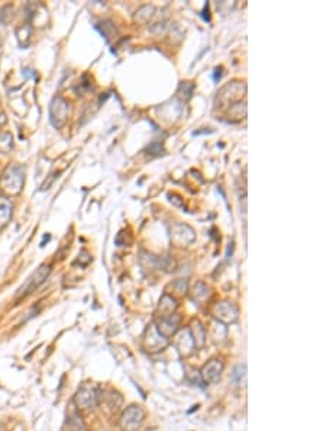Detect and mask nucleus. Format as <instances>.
Returning <instances> with one entry per match:
<instances>
[{"instance_id":"5","label":"nucleus","mask_w":326,"mask_h":431,"mask_svg":"<svg viewBox=\"0 0 326 431\" xmlns=\"http://www.w3.org/2000/svg\"><path fill=\"white\" fill-rule=\"evenodd\" d=\"M68 115H70V105L65 102L64 99H54L51 106H49V119H51V123L55 128H61L67 122Z\"/></svg>"},{"instance_id":"1","label":"nucleus","mask_w":326,"mask_h":431,"mask_svg":"<svg viewBox=\"0 0 326 431\" xmlns=\"http://www.w3.org/2000/svg\"><path fill=\"white\" fill-rule=\"evenodd\" d=\"M25 180V170L21 166H10L6 169V171L3 173L2 179H0V186L2 189L10 193V195H17L22 186H24Z\"/></svg>"},{"instance_id":"16","label":"nucleus","mask_w":326,"mask_h":431,"mask_svg":"<svg viewBox=\"0 0 326 431\" xmlns=\"http://www.w3.org/2000/svg\"><path fill=\"white\" fill-rule=\"evenodd\" d=\"M210 295L209 292V288L204 285L203 282H197L193 288V298L196 301H204L207 296Z\"/></svg>"},{"instance_id":"6","label":"nucleus","mask_w":326,"mask_h":431,"mask_svg":"<svg viewBox=\"0 0 326 431\" xmlns=\"http://www.w3.org/2000/svg\"><path fill=\"white\" fill-rule=\"evenodd\" d=\"M168 340L164 338L161 334L157 331L155 324L149 326L147 328V331L144 334V349L147 350L148 353H158L167 347Z\"/></svg>"},{"instance_id":"8","label":"nucleus","mask_w":326,"mask_h":431,"mask_svg":"<svg viewBox=\"0 0 326 431\" xmlns=\"http://www.w3.org/2000/svg\"><path fill=\"white\" fill-rule=\"evenodd\" d=\"M174 346L183 357H188L193 354V351L196 349L195 340L193 335L190 333L188 328H183L180 330L179 333L176 334V340H174Z\"/></svg>"},{"instance_id":"17","label":"nucleus","mask_w":326,"mask_h":431,"mask_svg":"<svg viewBox=\"0 0 326 431\" xmlns=\"http://www.w3.org/2000/svg\"><path fill=\"white\" fill-rule=\"evenodd\" d=\"M13 147V138L10 134H0V153L8 154Z\"/></svg>"},{"instance_id":"7","label":"nucleus","mask_w":326,"mask_h":431,"mask_svg":"<svg viewBox=\"0 0 326 431\" xmlns=\"http://www.w3.org/2000/svg\"><path fill=\"white\" fill-rule=\"evenodd\" d=\"M245 95V84L244 83L234 82L232 84L225 86L223 89L218 93L219 102H226L231 103V106L235 105L238 102H241Z\"/></svg>"},{"instance_id":"9","label":"nucleus","mask_w":326,"mask_h":431,"mask_svg":"<svg viewBox=\"0 0 326 431\" xmlns=\"http://www.w3.org/2000/svg\"><path fill=\"white\" fill-rule=\"evenodd\" d=\"M49 272H51V267H49V266H45V264L36 268L32 276L29 277V279L26 280V283L21 288L19 295H28V293L33 292L38 286H41L42 283L45 282V279L48 277Z\"/></svg>"},{"instance_id":"13","label":"nucleus","mask_w":326,"mask_h":431,"mask_svg":"<svg viewBox=\"0 0 326 431\" xmlns=\"http://www.w3.org/2000/svg\"><path fill=\"white\" fill-rule=\"evenodd\" d=\"M176 309H177L176 299L172 296H170V295H164L163 298H161V301H160V305H158V311L161 312L160 317L164 318L168 317V315H172Z\"/></svg>"},{"instance_id":"12","label":"nucleus","mask_w":326,"mask_h":431,"mask_svg":"<svg viewBox=\"0 0 326 431\" xmlns=\"http://www.w3.org/2000/svg\"><path fill=\"white\" fill-rule=\"evenodd\" d=\"M179 322H180V317L177 314H172V315H168V317L161 318L160 322L155 324V328L157 331L163 335L164 338H170L171 335L177 333L179 330Z\"/></svg>"},{"instance_id":"14","label":"nucleus","mask_w":326,"mask_h":431,"mask_svg":"<svg viewBox=\"0 0 326 431\" xmlns=\"http://www.w3.org/2000/svg\"><path fill=\"white\" fill-rule=\"evenodd\" d=\"M188 330H190V333L193 335L196 347H202V346H204V343H206V330H204L203 326L200 324V321L195 319V321L191 322V328H188Z\"/></svg>"},{"instance_id":"15","label":"nucleus","mask_w":326,"mask_h":431,"mask_svg":"<svg viewBox=\"0 0 326 431\" xmlns=\"http://www.w3.org/2000/svg\"><path fill=\"white\" fill-rule=\"evenodd\" d=\"M12 217V205L8 199L0 197V228H3Z\"/></svg>"},{"instance_id":"11","label":"nucleus","mask_w":326,"mask_h":431,"mask_svg":"<svg viewBox=\"0 0 326 431\" xmlns=\"http://www.w3.org/2000/svg\"><path fill=\"white\" fill-rule=\"evenodd\" d=\"M222 370H223V363L219 358H212L204 365L200 374L206 383H216L220 379Z\"/></svg>"},{"instance_id":"3","label":"nucleus","mask_w":326,"mask_h":431,"mask_svg":"<svg viewBox=\"0 0 326 431\" xmlns=\"http://www.w3.org/2000/svg\"><path fill=\"white\" fill-rule=\"evenodd\" d=\"M213 317L216 318L218 322H222V324H231V322H235L238 319V315H239V311H238V307L235 303L228 301L223 302H218L215 307H213L212 311Z\"/></svg>"},{"instance_id":"18","label":"nucleus","mask_w":326,"mask_h":431,"mask_svg":"<svg viewBox=\"0 0 326 431\" xmlns=\"http://www.w3.org/2000/svg\"><path fill=\"white\" fill-rule=\"evenodd\" d=\"M232 379H234L239 386H245V383H246V366H245V365L238 366L237 369L234 370Z\"/></svg>"},{"instance_id":"10","label":"nucleus","mask_w":326,"mask_h":431,"mask_svg":"<svg viewBox=\"0 0 326 431\" xmlns=\"http://www.w3.org/2000/svg\"><path fill=\"white\" fill-rule=\"evenodd\" d=\"M195 231L188 225L184 224H176L171 228V240L179 247H186L195 241Z\"/></svg>"},{"instance_id":"2","label":"nucleus","mask_w":326,"mask_h":431,"mask_svg":"<svg viewBox=\"0 0 326 431\" xmlns=\"http://www.w3.org/2000/svg\"><path fill=\"white\" fill-rule=\"evenodd\" d=\"M145 421V411L139 405H130L121 415V428L123 431H138Z\"/></svg>"},{"instance_id":"4","label":"nucleus","mask_w":326,"mask_h":431,"mask_svg":"<svg viewBox=\"0 0 326 431\" xmlns=\"http://www.w3.org/2000/svg\"><path fill=\"white\" fill-rule=\"evenodd\" d=\"M74 402L80 409L90 411L98 407V390L91 385H83L74 397Z\"/></svg>"}]
</instances>
